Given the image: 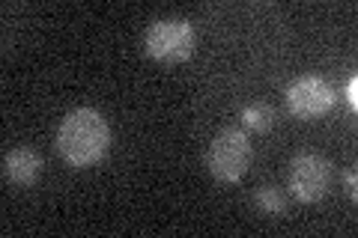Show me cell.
Masks as SVG:
<instances>
[{"instance_id": "1", "label": "cell", "mask_w": 358, "mask_h": 238, "mask_svg": "<svg viewBox=\"0 0 358 238\" xmlns=\"http://www.w3.org/2000/svg\"><path fill=\"white\" fill-rule=\"evenodd\" d=\"M54 146H57V155L75 170L99 164L110 149V126L105 113H99L96 107L69 110L60 119Z\"/></svg>"}, {"instance_id": "2", "label": "cell", "mask_w": 358, "mask_h": 238, "mask_svg": "<svg viewBox=\"0 0 358 238\" xmlns=\"http://www.w3.org/2000/svg\"><path fill=\"white\" fill-rule=\"evenodd\" d=\"M251 137L245 128H221L209 140L206 149V170L221 185H236L245 179L251 167Z\"/></svg>"}, {"instance_id": "3", "label": "cell", "mask_w": 358, "mask_h": 238, "mask_svg": "<svg viewBox=\"0 0 358 238\" xmlns=\"http://www.w3.org/2000/svg\"><path fill=\"white\" fill-rule=\"evenodd\" d=\"M194 27L185 18H159L147 27L143 51L155 63H182L194 54Z\"/></svg>"}, {"instance_id": "4", "label": "cell", "mask_w": 358, "mask_h": 238, "mask_svg": "<svg viewBox=\"0 0 358 238\" xmlns=\"http://www.w3.org/2000/svg\"><path fill=\"white\" fill-rule=\"evenodd\" d=\"M331 188V161L320 152H299L289 164V191L299 202L313 206Z\"/></svg>"}, {"instance_id": "5", "label": "cell", "mask_w": 358, "mask_h": 238, "mask_svg": "<svg viewBox=\"0 0 358 238\" xmlns=\"http://www.w3.org/2000/svg\"><path fill=\"white\" fill-rule=\"evenodd\" d=\"M284 101H287V110L293 113L299 119H320L334 107V87L320 75H301L296 81H289L287 93H284Z\"/></svg>"}, {"instance_id": "6", "label": "cell", "mask_w": 358, "mask_h": 238, "mask_svg": "<svg viewBox=\"0 0 358 238\" xmlns=\"http://www.w3.org/2000/svg\"><path fill=\"white\" fill-rule=\"evenodd\" d=\"M45 170V161L36 149H27V146H15L3 155V179L6 185H15V188H30L39 182Z\"/></svg>"}, {"instance_id": "7", "label": "cell", "mask_w": 358, "mask_h": 238, "mask_svg": "<svg viewBox=\"0 0 358 238\" xmlns=\"http://www.w3.org/2000/svg\"><path fill=\"white\" fill-rule=\"evenodd\" d=\"M239 119H242L245 131L266 134V131H272V126H275V107L268 105V101H251V105L242 107Z\"/></svg>"}, {"instance_id": "8", "label": "cell", "mask_w": 358, "mask_h": 238, "mask_svg": "<svg viewBox=\"0 0 358 238\" xmlns=\"http://www.w3.org/2000/svg\"><path fill=\"white\" fill-rule=\"evenodd\" d=\"M254 206L260 214H268V218H278V214L287 211V200L275 185H260L254 191Z\"/></svg>"}, {"instance_id": "9", "label": "cell", "mask_w": 358, "mask_h": 238, "mask_svg": "<svg viewBox=\"0 0 358 238\" xmlns=\"http://www.w3.org/2000/svg\"><path fill=\"white\" fill-rule=\"evenodd\" d=\"M343 96H346V105H350V110L355 113V110H358V77H355V75L350 77V81H346Z\"/></svg>"}, {"instance_id": "10", "label": "cell", "mask_w": 358, "mask_h": 238, "mask_svg": "<svg viewBox=\"0 0 358 238\" xmlns=\"http://www.w3.org/2000/svg\"><path fill=\"white\" fill-rule=\"evenodd\" d=\"M343 188H346V191H350V197H352V200L358 197V191H355V188H358V179H355V170H346V173H343Z\"/></svg>"}]
</instances>
